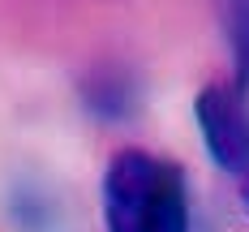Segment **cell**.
Returning <instances> with one entry per match:
<instances>
[{
    "label": "cell",
    "instance_id": "1",
    "mask_svg": "<svg viewBox=\"0 0 249 232\" xmlns=\"http://www.w3.org/2000/svg\"><path fill=\"white\" fill-rule=\"evenodd\" d=\"M107 232H189V185L172 159L116 151L103 172Z\"/></svg>",
    "mask_w": 249,
    "mask_h": 232
},
{
    "label": "cell",
    "instance_id": "2",
    "mask_svg": "<svg viewBox=\"0 0 249 232\" xmlns=\"http://www.w3.org/2000/svg\"><path fill=\"white\" fill-rule=\"evenodd\" d=\"M202 142L224 172H249V95L232 82H211L194 99Z\"/></svg>",
    "mask_w": 249,
    "mask_h": 232
},
{
    "label": "cell",
    "instance_id": "3",
    "mask_svg": "<svg viewBox=\"0 0 249 232\" xmlns=\"http://www.w3.org/2000/svg\"><path fill=\"white\" fill-rule=\"evenodd\" d=\"M82 95L99 121H129V112L138 107V82L124 69H99V73L86 77Z\"/></svg>",
    "mask_w": 249,
    "mask_h": 232
},
{
    "label": "cell",
    "instance_id": "4",
    "mask_svg": "<svg viewBox=\"0 0 249 232\" xmlns=\"http://www.w3.org/2000/svg\"><path fill=\"white\" fill-rule=\"evenodd\" d=\"M219 26L232 48V86L249 95V0H219Z\"/></svg>",
    "mask_w": 249,
    "mask_h": 232
},
{
    "label": "cell",
    "instance_id": "5",
    "mask_svg": "<svg viewBox=\"0 0 249 232\" xmlns=\"http://www.w3.org/2000/svg\"><path fill=\"white\" fill-rule=\"evenodd\" d=\"M241 206H245V215H249V177H245V185H241Z\"/></svg>",
    "mask_w": 249,
    "mask_h": 232
}]
</instances>
